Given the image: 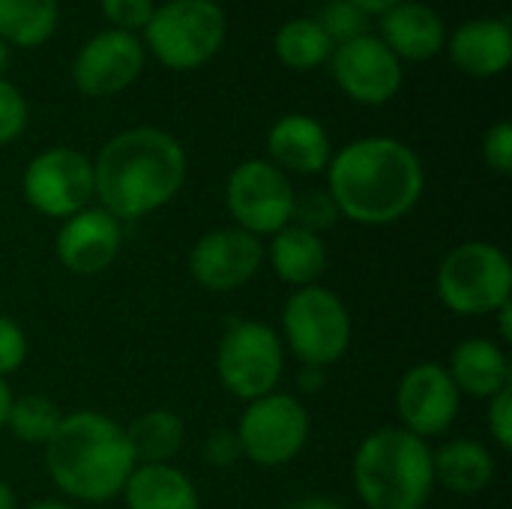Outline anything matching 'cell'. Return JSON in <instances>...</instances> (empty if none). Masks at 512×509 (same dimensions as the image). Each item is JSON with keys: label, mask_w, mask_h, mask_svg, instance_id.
<instances>
[{"label": "cell", "mask_w": 512, "mask_h": 509, "mask_svg": "<svg viewBox=\"0 0 512 509\" xmlns=\"http://www.w3.org/2000/svg\"><path fill=\"white\" fill-rule=\"evenodd\" d=\"M330 198L357 225H393L423 195V162L396 138H360L330 156Z\"/></svg>", "instance_id": "6da1fadb"}, {"label": "cell", "mask_w": 512, "mask_h": 509, "mask_svg": "<svg viewBox=\"0 0 512 509\" xmlns=\"http://www.w3.org/2000/svg\"><path fill=\"white\" fill-rule=\"evenodd\" d=\"M186 180V153L174 135L138 126L114 135L93 162V195L114 219H141L165 207Z\"/></svg>", "instance_id": "7a4b0ae2"}, {"label": "cell", "mask_w": 512, "mask_h": 509, "mask_svg": "<svg viewBox=\"0 0 512 509\" xmlns=\"http://www.w3.org/2000/svg\"><path fill=\"white\" fill-rule=\"evenodd\" d=\"M45 468L63 495L102 504L123 492L135 459L123 426L96 411H78L66 414L48 438Z\"/></svg>", "instance_id": "3957f363"}, {"label": "cell", "mask_w": 512, "mask_h": 509, "mask_svg": "<svg viewBox=\"0 0 512 509\" xmlns=\"http://www.w3.org/2000/svg\"><path fill=\"white\" fill-rule=\"evenodd\" d=\"M354 486L369 509H423L435 489L429 444L393 426L372 432L354 456Z\"/></svg>", "instance_id": "277c9868"}, {"label": "cell", "mask_w": 512, "mask_h": 509, "mask_svg": "<svg viewBox=\"0 0 512 509\" xmlns=\"http://www.w3.org/2000/svg\"><path fill=\"white\" fill-rule=\"evenodd\" d=\"M144 39L162 66L189 72L222 48L225 12L213 0H168L153 9Z\"/></svg>", "instance_id": "5b68a950"}, {"label": "cell", "mask_w": 512, "mask_h": 509, "mask_svg": "<svg viewBox=\"0 0 512 509\" xmlns=\"http://www.w3.org/2000/svg\"><path fill=\"white\" fill-rule=\"evenodd\" d=\"M512 267L492 243L456 246L438 270V297L456 315H492L510 303Z\"/></svg>", "instance_id": "8992f818"}, {"label": "cell", "mask_w": 512, "mask_h": 509, "mask_svg": "<svg viewBox=\"0 0 512 509\" xmlns=\"http://www.w3.org/2000/svg\"><path fill=\"white\" fill-rule=\"evenodd\" d=\"M282 330L288 348L303 360V366L324 369L336 363L351 345V315L345 303L321 288H297L282 309Z\"/></svg>", "instance_id": "52a82bcc"}, {"label": "cell", "mask_w": 512, "mask_h": 509, "mask_svg": "<svg viewBox=\"0 0 512 509\" xmlns=\"http://www.w3.org/2000/svg\"><path fill=\"white\" fill-rule=\"evenodd\" d=\"M282 369L285 351L267 324L237 321L225 330L216 351V372L231 396L255 402L267 393H276Z\"/></svg>", "instance_id": "ba28073f"}, {"label": "cell", "mask_w": 512, "mask_h": 509, "mask_svg": "<svg viewBox=\"0 0 512 509\" xmlns=\"http://www.w3.org/2000/svg\"><path fill=\"white\" fill-rule=\"evenodd\" d=\"M237 441L243 456L261 468L288 465L309 441V414L294 396L267 393L243 411Z\"/></svg>", "instance_id": "9c48e42d"}, {"label": "cell", "mask_w": 512, "mask_h": 509, "mask_svg": "<svg viewBox=\"0 0 512 509\" xmlns=\"http://www.w3.org/2000/svg\"><path fill=\"white\" fill-rule=\"evenodd\" d=\"M225 201L231 216L237 219V228L261 237L291 225L297 192L288 174L279 171L273 162L249 159L231 171L225 186Z\"/></svg>", "instance_id": "30bf717a"}, {"label": "cell", "mask_w": 512, "mask_h": 509, "mask_svg": "<svg viewBox=\"0 0 512 509\" xmlns=\"http://www.w3.org/2000/svg\"><path fill=\"white\" fill-rule=\"evenodd\" d=\"M21 189L36 213L69 219L93 198V162L72 147H48L24 168Z\"/></svg>", "instance_id": "8fae6325"}, {"label": "cell", "mask_w": 512, "mask_h": 509, "mask_svg": "<svg viewBox=\"0 0 512 509\" xmlns=\"http://www.w3.org/2000/svg\"><path fill=\"white\" fill-rule=\"evenodd\" d=\"M333 78L354 102L384 105L402 87V63L399 57L375 36L363 33L351 42H342L330 54Z\"/></svg>", "instance_id": "7c38bea8"}, {"label": "cell", "mask_w": 512, "mask_h": 509, "mask_svg": "<svg viewBox=\"0 0 512 509\" xmlns=\"http://www.w3.org/2000/svg\"><path fill=\"white\" fill-rule=\"evenodd\" d=\"M462 393L456 390L447 369L438 363H417L408 369L396 390V408L402 417V429L417 438H435L444 435L456 414H459Z\"/></svg>", "instance_id": "4fadbf2b"}, {"label": "cell", "mask_w": 512, "mask_h": 509, "mask_svg": "<svg viewBox=\"0 0 512 509\" xmlns=\"http://www.w3.org/2000/svg\"><path fill=\"white\" fill-rule=\"evenodd\" d=\"M144 69V48L126 30H102L81 45L72 60V81L84 96H114Z\"/></svg>", "instance_id": "5bb4252c"}, {"label": "cell", "mask_w": 512, "mask_h": 509, "mask_svg": "<svg viewBox=\"0 0 512 509\" xmlns=\"http://www.w3.org/2000/svg\"><path fill=\"white\" fill-rule=\"evenodd\" d=\"M264 261V246L255 234L243 228H222L204 234L189 252L192 279L213 291L228 294L246 285Z\"/></svg>", "instance_id": "9a60e30c"}, {"label": "cell", "mask_w": 512, "mask_h": 509, "mask_svg": "<svg viewBox=\"0 0 512 509\" xmlns=\"http://www.w3.org/2000/svg\"><path fill=\"white\" fill-rule=\"evenodd\" d=\"M120 243V219H114L108 210H81L57 231V258L69 273L96 276L114 264Z\"/></svg>", "instance_id": "2e32d148"}, {"label": "cell", "mask_w": 512, "mask_h": 509, "mask_svg": "<svg viewBox=\"0 0 512 509\" xmlns=\"http://www.w3.org/2000/svg\"><path fill=\"white\" fill-rule=\"evenodd\" d=\"M270 159L285 174H318L330 165L327 129L306 114L282 117L267 135Z\"/></svg>", "instance_id": "e0dca14e"}, {"label": "cell", "mask_w": 512, "mask_h": 509, "mask_svg": "<svg viewBox=\"0 0 512 509\" xmlns=\"http://www.w3.org/2000/svg\"><path fill=\"white\" fill-rule=\"evenodd\" d=\"M450 57L462 72L474 78L501 75L512 60L510 24L498 18H477L462 24L450 36Z\"/></svg>", "instance_id": "ac0fdd59"}, {"label": "cell", "mask_w": 512, "mask_h": 509, "mask_svg": "<svg viewBox=\"0 0 512 509\" xmlns=\"http://www.w3.org/2000/svg\"><path fill=\"white\" fill-rule=\"evenodd\" d=\"M384 45L405 60H432L447 45L441 15L426 3H399L381 18Z\"/></svg>", "instance_id": "d6986e66"}, {"label": "cell", "mask_w": 512, "mask_h": 509, "mask_svg": "<svg viewBox=\"0 0 512 509\" xmlns=\"http://www.w3.org/2000/svg\"><path fill=\"white\" fill-rule=\"evenodd\" d=\"M450 378L459 393L474 399H492L510 387V360L489 339H468L456 345L450 360Z\"/></svg>", "instance_id": "ffe728a7"}, {"label": "cell", "mask_w": 512, "mask_h": 509, "mask_svg": "<svg viewBox=\"0 0 512 509\" xmlns=\"http://www.w3.org/2000/svg\"><path fill=\"white\" fill-rule=\"evenodd\" d=\"M270 261L282 282H288L294 288H309L327 270V246H324L321 234L306 231L291 222L273 234Z\"/></svg>", "instance_id": "44dd1931"}, {"label": "cell", "mask_w": 512, "mask_h": 509, "mask_svg": "<svg viewBox=\"0 0 512 509\" xmlns=\"http://www.w3.org/2000/svg\"><path fill=\"white\" fill-rule=\"evenodd\" d=\"M123 498L129 509H198L192 480L174 465H135Z\"/></svg>", "instance_id": "7402d4cb"}, {"label": "cell", "mask_w": 512, "mask_h": 509, "mask_svg": "<svg viewBox=\"0 0 512 509\" xmlns=\"http://www.w3.org/2000/svg\"><path fill=\"white\" fill-rule=\"evenodd\" d=\"M435 465V483L456 495H477L483 492L495 477V459L489 450L477 441H450L438 453H432Z\"/></svg>", "instance_id": "603a6c76"}, {"label": "cell", "mask_w": 512, "mask_h": 509, "mask_svg": "<svg viewBox=\"0 0 512 509\" xmlns=\"http://www.w3.org/2000/svg\"><path fill=\"white\" fill-rule=\"evenodd\" d=\"M183 438H186L183 420L168 408L144 411L126 429V441L135 465H168L180 453Z\"/></svg>", "instance_id": "cb8c5ba5"}, {"label": "cell", "mask_w": 512, "mask_h": 509, "mask_svg": "<svg viewBox=\"0 0 512 509\" xmlns=\"http://www.w3.org/2000/svg\"><path fill=\"white\" fill-rule=\"evenodd\" d=\"M57 30V0H0V39L33 48Z\"/></svg>", "instance_id": "d4e9b609"}, {"label": "cell", "mask_w": 512, "mask_h": 509, "mask_svg": "<svg viewBox=\"0 0 512 509\" xmlns=\"http://www.w3.org/2000/svg\"><path fill=\"white\" fill-rule=\"evenodd\" d=\"M276 54L291 69H315L330 60L333 42L312 18H294L276 33Z\"/></svg>", "instance_id": "484cf974"}, {"label": "cell", "mask_w": 512, "mask_h": 509, "mask_svg": "<svg viewBox=\"0 0 512 509\" xmlns=\"http://www.w3.org/2000/svg\"><path fill=\"white\" fill-rule=\"evenodd\" d=\"M63 414L57 408V402H51L48 396H21L12 399L6 426L12 429V435L24 444H48V438L57 432Z\"/></svg>", "instance_id": "4316f807"}, {"label": "cell", "mask_w": 512, "mask_h": 509, "mask_svg": "<svg viewBox=\"0 0 512 509\" xmlns=\"http://www.w3.org/2000/svg\"><path fill=\"white\" fill-rule=\"evenodd\" d=\"M318 27L327 33V39L333 45L336 42L342 45V42H351L366 33V15L351 0H333L321 9Z\"/></svg>", "instance_id": "83f0119b"}, {"label": "cell", "mask_w": 512, "mask_h": 509, "mask_svg": "<svg viewBox=\"0 0 512 509\" xmlns=\"http://www.w3.org/2000/svg\"><path fill=\"white\" fill-rule=\"evenodd\" d=\"M336 219H339V210H336L330 192H306V195H297V201H294V216H291L294 225L321 234V231L333 228Z\"/></svg>", "instance_id": "f1b7e54d"}, {"label": "cell", "mask_w": 512, "mask_h": 509, "mask_svg": "<svg viewBox=\"0 0 512 509\" xmlns=\"http://www.w3.org/2000/svg\"><path fill=\"white\" fill-rule=\"evenodd\" d=\"M27 126V102L21 96V90L0 78V147L12 144Z\"/></svg>", "instance_id": "f546056e"}, {"label": "cell", "mask_w": 512, "mask_h": 509, "mask_svg": "<svg viewBox=\"0 0 512 509\" xmlns=\"http://www.w3.org/2000/svg\"><path fill=\"white\" fill-rule=\"evenodd\" d=\"M153 9H156L153 0H102L105 18L114 24V30H126V33L147 27Z\"/></svg>", "instance_id": "4dcf8cb0"}, {"label": "cell", "mask_w": 512, "mask_h": 509, "mask_svg": "<svg viewBox=\"0 0 512 509\" xmlns=\"http://www.w3.org/2000/svg\"><path fill=\"white\" fill-rule=\"evenodd\" d=\"M483 159L492 171L498 174H512V126L507 120L495 123L483 135Z\"/></svg>", "instance_id": "1f68e13d"}, {"label": "cell", "mask_w": 512, "mask_h": 509, "mask_svg": "<svg viewBox=\"0 0 512 509\" xmlns=\"http://www.w3.org/2000/svg\"><path fill=\"white\" fill-rule=\"evenodd\" d=\"M24 357H27V336H24V330L12 318L0 315V378L12 375L15 369H21Z\"/></svg>", "instance_id": "d6a6232c"}, {"label": "cell", "mask_w": 512, "mask_h": 509, "mask_svg": "<svg viewBox=\"0 0 512 509\" xmlns=\"http://www.w3.org/2000/svg\"><path fill=\"white\" fill-rule=\"evenodd\" d=\"M240 456H243V450H240L237 432L216 429V432L207 435V441H204V462L207 465H213V468H231V465H237Z\"/></svg>", "instance_id": "836d02e7"}, {"label": "cell", "mask_w": 512, "mask_h": 509, "mask_svg": "<svg viewBox=\"0 0 512 509\" xmlns=\"http://www.w3.org/2000/svg\"><path fill=\"white\" fill-rule=\"evenodd\" d=\"M489 432L501 450H512V390H501L489 399Z\"/></svg>", "instance_id": "e575fe53"}, {"label": "cell", "mask_w": 512, "mask_h": 509, "mask_svg": "<svg viewBox=\"0 0 512 509\" xmlns=\"http://www.w3.org/2000/svg\"><path fill=\"white\" fill-rule=\"evenodd\" d=\"M363 15H384V12H390L393 6H399L402 0H351Z\"/></svg>", "instance_id": "d590c367"}, {"label": "cell", "mask_w": 512, "mask_h": 509, "mask_svg": "<svg viewBox=\"0 0 512 509\" xmlns=\"http://www.w3.org/2000/svg\"><path fill=\"white\" fill-rule=\"evenodd\" d=\"M285 509H342L336 501H330V498H303V501H294V504H288Z\"/></svg>", "instance_id": "8d00e7d4"}, {"label": "cell", "mask_w": 512, "mask_h": 509, "mask_svg": "<svg viewBox=\"0 0 512 509\" xmlns=\"http://www.w3.org/2000/svg\"><path fill=\"white\" fill-rule=\"evenodd\" d=\"M300 381H303V390H318L321 384H324V372L321 369H315V366H306L303 369V375H300Z\"/></svg>", "instance_id": "74e56055"}, {"label": "cell", "mask_w": 512, "mask_h": 509, "mask_svg": "<svg viewBox=\"0 0 512 509\" xmlns=\"http://www.w3.org/2000/svg\"><path fill=\"white\" fill-rule=\"evenodd\" d=\"M498 318H501V336H504V342H512V300L498 309Z\"/></svg>", "instance_id": "f35d334b"}, {"label": "cell", "mask_w": 512, "mask_h": 509, "mask_svg": "<svg viewBox=\"0 0 512 509\" xmlns=\"http://www.w3.org/2000/svg\"><path fill=\"white\" fill-rule=\"evenodd\" d=\"M9 408H12V393L6 387V381L0 378V429L6 426V417H9Z\"/></svg>", "instance_id": "ab89813d"}, {"label": "cell", "mask_w": 512, "mask_h": 509, "mask_svg": "<svg viewBox=\"0 0 512 509\" xmlns=\"http://www.w3.org/2000/svg\"><path fill=\"white\" fill-rule=\"evenodd\" d=\"M0 509H18L15 507V495H12V489L0 480Z\"/></svg>", "instance_id": "60d3db41"}, {"label": "cell", "mask_w": 512, "mask_h": 509, "mask_svg": "<svg viewBox=\"0 0 512 509\" xmlns=\"http://www.w3.org/2000/svg\"><path fill=\"white\" fill-rule=\"evenodd\" d=\"M27 509H72V507H66V504H60V501H36V504H30Z\"/></svg>", "instance_id": "b9f144b4"}, {"label": "cell", "mask_w": 512, "mask_h": 509, "mask_svg": "<svg viewBox=\"0 0 512 509\" xmlns=\"http://www.w3.org/2000/svg\"><path fill=\"white\" fill-rule=\"evenodd\" d=\"M9 66V45L0 39V75H3V69Z\"/></svg>", "instance_id": "7bdbcfd3"}]
</instances>
